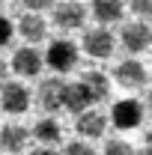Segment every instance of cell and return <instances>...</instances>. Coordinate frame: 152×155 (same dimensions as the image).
<instances>
[{"label": "cell", "instance_id": "cb8c5ba5", "mask_svg": "<svg viewBox=\"0 0 152 155\" xmlns=\"http://www.w3.org/2000/svg\"><path fill=\"white\" fill-rule=\"evenodd\" d=\"M149 110H152V90H149Z\"/></svg>", "mask_w": 152, "mask_h": 155}, {"label": "cell", "instance_id": "9c48e42d", "mask_svg": "<svg viewBox=\"0 0 152 155\" xmlns=\"http://www.w3.org/2000/svg\"><path fill=\"white\" fill-rule=\"evenodd\" d=\"M90 104H95L93 96H90V90L81 84V81H75V84H66V90H63V107L66 110H72V114H87L90 110Z\"/></svg>", "mask_w": 152, "mask_h": 155}, {"label": "cell", "instance_id": "7402d4cb", "mask_svg": "<svg viewBox=\"0 0 152 155\" xmlns=\"http://www.w3.org/2000/svg\"><path fill=\"white\" fill-rule=\"evenodd\" d=\"M3 78H6V60L0 57V81H3Z\"/></svg>", "mask_w": 152, "mask_h": 155}, {"label": "cell", "instance_id": "7a4b0ae2", "mask_svg": "<svg viewBox=\"0 0 152 155\" xmlns=\"http://www.w3.org/2000/svg\"><path fill=\"white\" fill-rule=\"evenodd\" d=\"M0 104L6 114H24L30 107V90L21 81H6L0 90Z\"/></svg>", "mask_w": 152, "mask_h": 155}, {"label": "cell", "instance_id": "603a6c76", "mask_svg": "<svg viewBox=\"0 0 152 155\" xmlns=\"http://www.w3.org/2000/svg\"><path fill=\"white\" fill-rule=\"evenodd\" d=\"M146 149H149V152H152V128H149V131H146Z\"/></svg>", "mask_w": 152, "mask_h": 155}, {"label": "cell", "instance_id": "8992f818", "mask_svg": "<svg viewBox=\"0 0 152 155\" xmlns=\"http://www.w3.org/2000/svg\"><path fill=\"white\" fill-rule=\"evenodd\" d=\"M122 45H125L128 54H140V51H146V48L152 45L149 24H143V21H131V24H125V27H122Z\"/></svg>", "mask_w": 152, "mask_h": 155}, {"label": "cell", "instance_id": "277c9868", "mask_svg": "<svg viewBox=\"0 0 152 155\" xmlns=\"http://www.w3.org/2000/svg\"><path fill=\"white\" fill-rule=\"evenodd\" d=\"M78 63V45L69 42V39H57L48 45V66L54 72H66Z\"/></svg>", "mask_w": 152, "mask_h": 155}, {"label": "cell", "instance_id": "d6986e66", "mask_svg": "<svg viewBox=\"0 0 152 155\" xmlns=\"http://www.w3.org/2000/svg\"><path fill=\"white\" fill-rule=\"evenodd\" d=\"M12 36H15L12 21L6 18V15H0V48H3V45H9V42H12Z\"/></svg>", "mask_w": 152, "mask_h": 155}, {"label": "cell", "instance_id": "5bb4252c", "mask_svg": "<svg viewBox=\"0 0 152 155\" xmlns=\"http://www.w3.org/2000/svg\"><path fill=\"white\" fill-rule=\"evenodd\" d=\"M81 84L90 90V96H93V101H104V98L111 96V81H107V75L104 72H84V78H81Z\"/></svg>", "mask_w": 152, "mask_h": 155}, {"label": "cell", "instance_id": "e0dca14e", "mask_svg": "<svg viewBox=\"0 0 152 155\" xmlns=\"http://www.w3.org/2000/svg\"><path fill=\"white\" fill-rule=\"evenodd\" d=\"M104 155H137V152L131 149V143H125V140H107Z\"/></svg>", "mask_w": 152, "mask_h": 155}, {"label": "cell", "instance_id": "3957f363", "mask_svg": "<svg viewBox=\"0 0 152 155\" xmlns=\"http://www.w3.org/2000/svg\"><path fill=\"white\" fill-rule=\"evenodd\" d=\"M114 45L116 39L111 30H104V27H95V30H87L84 33V51L95 60H107L114 54Z\"/></svg>", "mask_w": 152, "mask_h": 155}, {"label": "cell", "instance_id": "4fadbf2b", "mask_svg": "<svg viewBox=\"0 0 152 155\" xmlns=\"http://www.w3.org/2000/svg\"><path fill=\"white\" fill-rule=\"evenodd\" d=\"M75 125H78V134H81V137H101V134H104V128H107V116L87 110V114L78 116Z\"/></svg>", "mask_w": 152, "mask_h": 155}, {"label": "cell", "instance_id": "6da1fadb", "mask_svg": "<svg viewBox=\"0 0 152 155\" xmlns=\"http://www.w3.org/2000/svg\"><path fill=\"white\" fill-rule=\"evenodd\" d=\"M140 119H143V104L137 98H122V101H116L114 107H111V122H114L116 128H122V131L137 128Z\"/></svg>", "mask_w": 152, "mask_h": 155}, {"label": "cell", "instance_id": "ffe728a7", "mask_svg": "<svg viewBox=\"0 0 152 155\" xmlns=\"http://www.w3.org/2000/svg\"><path fill=\"white\" fill-rule=\"evenodd\" d=\"M63 155H95V149L90 143H81V140H72L69 146H66V152Z\"/></svg>", "mask_w": 152, "mask_h": 155}, {"label": "cell", "instance_id": "ac0fdd59", "mask_svg": "<svg viewBox=\"0 0 152 155\" xmlns=\"http://www.w3.org/2000/svg\"><path fill=\"white\" fill-rule=\"evenodd\" d=\"M131 12L137 15V21L146 24V21L152 18V0H134V3H131Z\"/></svg>", "mask_w": 152, "mask_h": 155}, {"label": "cell", "instance_id": "9a60e30c", "mask_svg": "<svg viewBox=\"0 0 152 155\" xmlns=\"http://www.w3.org/2000/svg\"><path fill=\"white\" fill-rule=\"evenodd\" d=\"M90 9H93L98 24H114V21L122 18V3L119 0H95Z\"/></svg>", "mask_w": 152, "mask_h": 155}, {"label": "cell", "instance_id": "7c38bea8", "mask_svg": "<svg viewBox=\"0 0 152 155\" xmlns=\"http://www.w3.org/2000/svg\"><path fill=\"white\" fill-rule=\"evenodd\" d=\"M18 33L27 42H42L48 36V24L42 15H30V12H21V21H18Z\"/></svg>", "mask_w": 152, "mask_h": 155}, {"label": "cell", "instance_id": "5b68a950", "mask_svg": "<svg viewBox=\"0 0 152 155\" xmlns=\"http://www.w3.org/2000/svg\"><path fill=\"white\" fill-rule=\"evenodd\" d=\"M63 90H66V81H60V78H45V81L39 84V90H36L39 107L48 110V114L60 110V107H63Z\"/></svg>", "mask_w": 152, "mask_h": 155}, {"label": "cell", "instance_id": "30bf717a", "mask_svg": "<svg viewBox=\"0 0 152 155\" xmlns=\"http://www.w3.org/2000/svg\"><path fill=\"white\" fill-rule=\"evenodd\" d=\"M12 72L21 78H36L42 72V54L36 48H18L12 57Z\"/></svg>", "mask_w": 152, "mask_h": 155}, {"label": "cell", "instance_id": "8fae6325", "mask_svg": "<svg viewBox=\"0 0 152 155\" xmlns=\"http://www.w3.org/2000/svg\"><path fill=\"white\" fill-rule=\"evenodd\" d=\"M27 137H30V131H27L24 125L9 122V125L0 128V149H6V152H12V155H15V152H24Z\"/></svg>", "mask_w": 152, "mask_h": 155}, {"label": "cell", "instance_id": "2e32d148", "mask_svg": "<svg viewBox=\"0 0 152 155\" xmlns=\"http://www.w3.org/2000/svg\"><path fill=\"white\" fill-rule=\"evenodd\" d=\"M33 137H36L39 143H45V146L51 149V143H60L63 131H60L57 119H39V122H36V128H33Z\"/></svg>", "mask_w": 152, "mask_h": 155}, {"label": "cell", "instance_id": "52a82bcc", "mask_svg": "<svg viewBox=\"0 0 152 155\" xmlns=\"http://www.w3.org/2000/svg\"><path fill=\"white\" fill-rule=\"evenodd\" d=\"M114 81L119 87H128V90H137L146 84V69L140 60H122L119 66L114 69Z\"/></svg>", "mask_w": 152, "mask_h": 155}, {"label": "cell", "instance_id": "ba28073f", "mask_svg": "<svg viewBox=\"0 0 152 155\" xmlns=\"http://www.w3.org/2000/svg\"><path fill=\"white\" fill-rule=\"evenodd\" d=\"M84 18H87V6L84 3L69 0V3H57L54 6V24L63 27V30H78L84 24Z\"/></svg>", "mask_w": 152, "mask_h": 155}, {"label": "cell", "instance_id": "44dd1931", "mask_svg": "<svg viewBox=\"0 0 152 155\" xmlns=\"http://www.w3.org/2000/svg\"><path fill=\"white\" fill-rule=\"evenodd\" d=\"M30 155H57L54 149H48V146H42V149H36V152H30Z\"/></svg>", "mask_w": 152, "mask_h": 155}, {"label": "cell", "instance_id": "d4e9b609", "mask_svg": "<svg viewBox=\"0 0 152 155\" xmlns=\"http://www.w3.org/2000/svg\"><path fill=\"white\" fill-rule=\"evenodd\" d=\"M140 155H152V152H149V149H146V152H140Z\"/></svg>", "mask_w": 152, "mask_h": 155}]
</instances>
